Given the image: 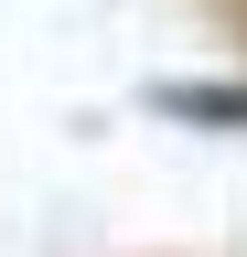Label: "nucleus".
<instances>
[{
    "label": "nucleus",
    "mask_w": 247,
    "mask_h": 257,
    "mask_svg": "<svg viewBox=\"0 0 247 257\" xmlns=\"http://www.w3.org/2000/svg\"><path fill=\"white\" fill-rule=\"evenodd\" d=\"M150 107L183 118V128H204V140H236L247 128V75H161Z\"/></svg>",
    "instance_id": "1"
}]
</instances>
